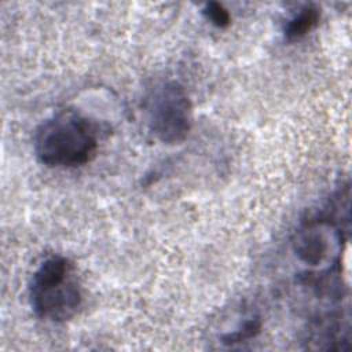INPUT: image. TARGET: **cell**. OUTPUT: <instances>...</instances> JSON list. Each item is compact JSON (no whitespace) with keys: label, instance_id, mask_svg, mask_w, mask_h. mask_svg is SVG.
<instances>
[{"label":"cell","instance_id":"6da1fadb","mask_svg":"<svg viewBox=\"0 0 352 352\" xmlns=\"http://www.w3.org/2000/svg\"><path fill=\"white\" fill-rule=\"evenodd\" d=\"M33 147L37 160L47 166H81L96 155L98 132L84 116L62 110L37 128Z\"/></svg>","mask_w":352,"mask_h":352},{"label":"cell","instance_id":"7a4b0ae2","mask_svg":"<svg viewBox=\"0 0 352 352\" xmlns=\"http://www.w3.org/2000/svg\"><path fill=\"white\" fill-rule=\"evenodd\" d=\"M29 297L37 316L51 322L72 319L82 301L74 265L60 256L44 260L33 274Z\"/></svg>","mask_w":352,"mask_h":352},{"label":"cell","instance_id":"3957f363","mask_svg":"<svg viewBox=\"0 0 352 352\" xmlns=\"http://www.w3.org/2000/svg\"><path fill=\"white\" fill-rule=\"evenodd\" d=\"M148 126L166 144L183 142L191 128V103L177 82H164L154 88L147 102Z\"/></svg>","mask_w":352,"mask_h":352},{"label":"cell","instance_id":"277c9868","mask_svg":"<svg viewBox=\"0 0 352 352\" xmlns=\"http://www.w3.org/2000/svg\"><path fill=\"white\" fill-rule=\"evenodd\" d=\"M329 236L319 226H307L298 231L294 241V252L307 264L316 265L327 257Z\"/></svg>","mask_w":352,"mask_h":352},{"label":"cell","instance_id":"5b68a950","mask_svg":"<svg viewBox=\"0 0 352 352\" xmlns=\"http://www.w3.org/2000/svg\"><path fill=\"white\" fill-rule=\"evenodd\" d=\"M320 12L314 6H307L300 10L285 26V36L289 40H297L311 32L319 22Z\"/></svg>","mask_w":352,"mask_h":352},{"label":"cell","instance_id":"8992f818","mask_svg":"<svg viewBox=\"0 0 352 352\" xmlns=\"http://www.w3.org/2000/svg\"><path fill=\"white\" fill-rule=\"evenodd\" d=\"M202 12L217 28H226L230 25L231 16L228 11L219 3H208Z\"/></svg>","mask_w":352,"mask_h":352}]
</instances>
